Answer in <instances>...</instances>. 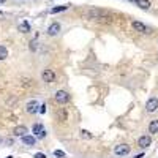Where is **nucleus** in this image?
I'll use <instances>...</instances> for the list:
<instances>
[{"instance_id":"cd10ccee","label":"nucleus","mask_w":158,"mask_h":158,"mask_svg":"<svg viewBox=\"0 0 158 158\" xmlns=\"http://www.w3.org/2000/svg\"><path fill=\"white\" fill-rule=\"evenodd\" d=\"M128 2H131V3H136V2H138V0H128Z\"/></svg>"},{"instance_id":"0eeeda50","label":"nucleus","mask_w":158,"mask_h":158,"mask_svg":"<svg viewBox=\"0 0 158 158\" xmlns=\"http://www.w3.org/2000/svg\"><path fill=\"white\" fill-rule=\"evenodd\" d=\"M112 152L117 156H127L131 153V146H128V144H117Z\"/></svg>"},{"instance_id":"f257e3e1","label":"nucleus","mask_w":158,"mask_h":158,"mask_svg":"<svg viewBox=\"0 0 158 158\" xmlns=\"http://www.w3.org/2000/svg\"><path fill=\"white\" fill-rule=\"evenodd\" d=\"M111 11L103 10V8H90L85 11V18L90 21H103V19H111Z\"/></svg>"},{"instance_id":"412c9836","label":"nucleus","mask_w":158,"mask_h":158,"mask_svg":"<svg viewBox=\"0 0 158 158\" xmlns=\"http://www.w3.org/2000/svg\"><path fill=\"white\" fill-rule=\"evenodd\" d=\"M54 156L56 158H67V153H65L63 150H60V149H57V150H54Z\"/></svg>"},{"instance_id":"c756f323","label":"nucleus","mask_w":158,"mask_h":158,"mask_svg":"<svg viewBox=\"0 0 158 158\" xmlns=\"http://www.w3.org/2000/svg\"><path fill=\"white\" fill-rule=\"evenodd\" d=\"M16 2H24V0H16Z\"/></svg>"},{"instance_id":"393cba45","label":"nucleus","mask_w":158,"mask_h":158,"mask_svg":"<svg viewBox=\"0 0 158 158\" xmlns=\"http://www.w3.org/2000/svg\"><path fill=\"white\" fill-rule=\"evenodd\" d=\"M133 158H144V152H141V153H138V155H135Z\"/></svg>"},{"instance_id":"7ed1b4c3","label":"nucleus","mask_w":158,"mask_h":158,"mask_svg":"<svg viewBox=\"0 0 158 158\" xmlns=\"http://www.w3.org/2000/svg\"><path fill=\"white\" fill-rule=\"evenodd\" d=\"M40 103L38 100H29L27 103H25V106H24V109H25V112H27L29 115H35V114H38L40 112Z\"/></svg>"},{"instance_id":"b1692460","label":"nucleus","mask_w":158,"mask_h":158,"mask_svg":"<svg viewBox=\"0 0 158 158\" xmlns=\"http://www.w3.org/2000/svg\"><path fill=\"white\" fill-rule=\"evenodd\" d=\"M5 144H6L8 147H11L13 144H15V141H13V139H6V141H5Z\"/></svg>"},{"instance_id":"4be33fe9","label":"nucleus","mask_w":158,"mask_h":158,"mask_svg":"<svg viewBox=\"0 0 158 158\" xmlns=\"http://www.w3.org/2000/svg\"><path fill=\"white\" fill-rule=\"evenodd\" d=\"M40 114H46V104L44 103L40 104Z\"/></svg>"},{"instance_id":"f3484780","label":"nucleus","mask_w":158,"mask_h":158,"mask_svg":"<svg viewBox=\"0 0 158 158\" xmlns=\"http://www.w3.org/2000/svg\"><path fill=\"white\" fill-rule=\"evenodd\" d=\"M8 56H10V51H8V48H6L5 44H0V62L6 60V59H8Z\"/></svg>"},{"instance_id":"a878e982","label":"nucleus","mask_w":158,"mask_h":158,"mask_svg":"<svg viewBox=\"0 0 158 158\" xmlns=\"http://www.w3.org/2000/svg\"><path fill=\"white\" fill-rule=\"evenodd\" d=\"M3 141H5V139H3V136H0V146L3 144Z\"/></svg>"},{"instance_id":"f03ea898","label":"nucleus","mask_w":158,"mask_h":158,"mask_svg":"<svg viewBox=\"0 0 158 158\" xmlns=\"http://www.w3.org/2000/svg\"><path fill=\"white\" fill-rule=\"evenodd\" d=\"M54 100L57 104H60V106H65V104H68L71 101V95H70V92L67 90H63V89H59L54 92Z\"/></svg>"},{"instance_id":"20e7f679","label":"nucleus","mask_w":158,"mask_h":158,"mask_svg":"<svg viewBox=\"0 0 158 158\" xmlns=\"http://www.w3.org/2000/svg\"><path fill=\"white\" fill-rule=\"evenodd\" d=\"M56 79H57V74L54 70H51V68L41 70V81L44 84H52V82H56Z\"/></svg>"},{"instance_id":"6e6552de","label":"nucleus","mask_w":158,"mask_h":158,"mask_svg":"<svg viewBox=\"0 0 158 158\" xmlns=\"http://www.w3.org/2000/svg\"><path fill=\"white\" fill-rule=\"evenodd\" d=\"M60 32H62V24L57 22V21L51 22V24L48 25V29H46L48 36H57V35H60Z\"/></svg>"},{"instance_id":"4468645a","label":"nucleus","mask_w":158,"mask_h":158,"mask_svg":"<svg viewBox=\"0 0 158 158\" xmlns=\"http://www.w3.org/2000/svg\"><path fill=\"white\" fill-rule=\"evenodd\" d=\"M71 5L70 3H65V5H59V6H52L48 13L49 15H57V13H62V11H67L68 8H70Z\"/></svg>"},{"instance_id":"c85d7f7f","label":"nucleus","mask_w":158,"mask_h":158,"mask_svg":"<svg viewBox=\"0 0 158 158\" xmlns=\"http://www.w3.org/2000/svg\"><path fill=\"white\" fill-rule=\"evenodd\" d=\"M5 158H13V156H11V155H8V156H5Z\"/></svg>"},{"instance_id":"39448f33","label":"nucleus","mask_w":158,"mask_h":158,"mask_svg":"<svg viewBox=\"0 0 158 158\" xmlns=\"http://www.w3.org/2000/svg\"><path fill=\"white\" fill-rule=\"evenodd\" d=\"M32 133H33V136H35L36 139H44V138L48 136V131H46L44 125H43V123H40V122L33 123V127H32Z\"/></svg>"},{"instance_id":"a211bd4d","label":"nucleus","mask_w":158,"mask_h":158,"mask_svg":"<svg viewBox=\"0 0 158 158\" xmlns=\"http://www.w3.org/2000/svg\"><path fill=\"white\" fill-rule=\"evenodd\" d=\"M136 6H139L141 10H150L152 2H150V0H138V2H136Z\"/></svg>"},{"instance_id":"aec40b11","label":"nucleus","mask_w":158,"mask_h":158,"mask_svg":"<svg viewBox=\"0 0 158 158\" xmlns=\"http://www.w3.org/2000/svg\"><path fill=\"white\" fill-rule=\"evenodd\" d=\"M81 138L82 139H92V138H94V135H92L90 131H87V130H81Z\"/></svg>"},{"instance_id":"dca6fc26","label":"nucleus","mask_w":158,"mask_h":158,"mask_svg":"<svg viewBox=\"0 0 158 158\" xmlns=\"http://www.w3.org/2000/svg\"><path fill=\"white\" fill-rule=\"evenodd\" d=\"M18 30H19L21 33H29V32H30V24H29V21H22V22L18 25Z\"/></svg>"},{"instance_id":"423d86ee","label":"nucleus","mask_w":158,"mask_h":158,"mask_svg":"<svg viewBox=\"0 0 158 158\" xmlns=\"http://www.w3.org/2000/svg\"><path fill=\"white\" fill-rule=\"evenodd\" d=\"M131 27H133L136 32L142 33V35H150L152 33V29L149 27V25H146L144 22H141V21H131Z\"/></svg>"},{"instance_id":"ddd939ff","label":"nucleus","mask_w":158,"mask_h":158,"mask_svg":"<svg viewBox=\"0 0 158 158\" xmlns=\"http://www.w3.org/2000/svg\"><path fill=\"white\" fill-rule=\"evenodd\" d=\"M19 84H21L22 89H32V87L35 85V79H32V77H29V76H22V77L19 79Z\"/></svg>"},{"instance_id":"9d476101","label":"nucleus","mask_w":158,"mask_h":158,"mask_svg":"<svg viewBox=\"0 0 158 158\" xmlns=\"http://www.w3.org/2000/svg\"><path fill=\"white\" fill-rule=\"evenodd\" d=\"M146 111L149 114H153L158 111V98L156 97H150L147 101H146Z\"/></svg>"},{"instance_id":"bb28decb","label":"nucleus","mask_w":158,"mask_h":158,"mask_svg":"<svg viewBox=\"0 0 158 158\" xmlns=\"http://www.w3.org/2000/svg\"><path fill=\"white\" fill-rule=\"evenodd\" d=\"M3 3H6V0H0V5H3Z\"/></svg>"},{"instance_id":"5701e85b","label":"nucleus","mask_w":158,"mask_h":158,"mask_svg":"<svg viewBox=\"0 0 158 158\" xmlns=\"http://www.w3.org/2000/svg\"><path fill=\"white\" fill-rule=\"evenodd\" d=\"M33 158H48V156H46L43 152H36V153L33 155Z\"/></svg>"},{"instance_id":"9b49d317","label":"nucleus","mask_w":158,"mask_h":158,"mask_svg":"<svg viewBox=\"0 0 158 158\" xmlns=\"http://www.w3.org/2000/svg\"><path fill=\"white\" fill-rule=\"evenodd\" d=\"M25 135H29V128L25 125H16L15 128H13V136L16 138H22Z\"/></svg>"},{"instance_id":"6ab92c4d","label":"nucleus","mask_w":158,"mask_h":158,"mask_svg":"<svg viewBox=\"0 0 158 158\" xmlns=\"http://www.w3.org/2000/svg\"><path fill=\"white\" fill-rule=\"evenodd\" d=\"M38 40L36 38H33V40H30L29 41V49H30V52H36L38 51Z\"/></svg>"},{"instance_id":"f8f14e48","label":"nucleus","mask_w":158,"mask_h":158,"mask_svg":"<svg viewBox=\"0 0 158 158\" xmlns=\"http://www.w3.org/2000/svg\"><path fill=\"white\" fill-rule=\"evenodd\" d=\"M19 139H21V142L24 144V146H27V147L36 146V141H38L33 135H25V136H22V138H19Z\"/></svg>"},{"instance_id":"2eb2a0df","label":"nucleus","mask_w":158,"mask_h":158,"mask_svg":"<svg viewBox=\"0 0 158 158\" xmlns=\"http://www.w3.org/2000/svg\"><path fill=\"white\" fill-rule=\"evenodd\" d=\"M149 135L152 136V135H156L158 133V118H153V120H150L149 122Z\"/></svg>"},{"instance_id":"1a4fd4ad","label":"nucleus","mask_w":158,"mask_h":158,"mask_svg":"<svg viewBox=\"0 0 158 158\" xmlns=\"http://www.w3.org/2000/svg\"><path fill=\"white\" fill-rule=\"evenodd\" d=\"M152 146V136L150 135H142L138 138V147L139 149H149Z\"/></svg>"}]
</instances>
